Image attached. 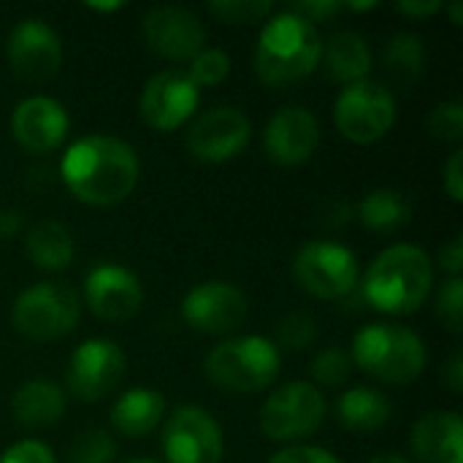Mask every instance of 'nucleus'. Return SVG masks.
Here are the masks:
<instances>
[{"label":"nucleus","instance_id":"obj_1","mask_svg":"<svg viewBox=\"0 0 463 463\" xmlns=\"http://www.w3.org/2000/svg\"><path fill=\"white\" fill-rule=\"evenodd\" d=\"M141 163L136 149L106 133L76 138L60 160V179L87 206H117L138 184Z\"/></svg>","mask_w":463,"mask_h":463},{"label":"nucleus","instance_id":"obj_2","mask_svg":"<svg viewBox=\"0 0 463 463\" xmlns=\"http://www.w3.org/2000/svg\"><path fill=\"white\" fill-rule=\"evenodd\" d=\"M434 288V260L415 244L385 247L358 282L361 298L383 315L418 312Z\"/></svg>","mask_w":463,"mask_h":463},{"label":"nucleus","instance_id":"obj_3","mask_svg":"<svg viewBox=\"0 0 463 463\" xmlns=\"http://www.w3.org/2000/svg\"><path fill=\"white\" fill-rule=\"evenodd\" d=\"M323 35L317 24L285 8L274 14L255 43V71L269 87H288L320 68Z\"/></svg>","mask_w":463,"mask_h":463},{"label":"nucleus","instance_id":"obj_4","mask_svg":"<svg viewBox=\"0 0 463 463\" xmlns=\"http://www.w3.org/2000/svg\"><path fill=\"white\" fill-rule=\"evenodd\" d=\"M353 364L377 383L410 385L429 364L426 342L407 326L372 323L353 336Z\"/></svg>","mask_w":463,"mask_h":463},{"label":"nucleus","instance_id":"obj_5","mask_svg":"<svg viewBox=\"0 0 463 463\" xmlns=\"http://www.w3.org/2000/svg\"><path fill=\"white\" fill-rule=\"evenodd\" d=\"M279 369V347L258 334L222 339L203 361L206 380L225 393H260L277 380Z\"/></svg>","mask_w":463,"mask_h":463},{"label":"nucleus","instance_id":"obj_6","mask_svg":"<svg viewBox=\"0 0 463 463\" xmlns=\"http://www.w3.org/2000/svg\"><path fill=\"white\" fill-rule=\"evenodd\" d=\"M81 317L79 293L65 282H38L24 288L14 307L11 323L30 342H54L68 336Z\"/></svg>","mask_w":463,"mask_h":463},{"label":"nucleus","instance_id":"obj_7","mask_svg":"<svg viewBox=\"0 0 463 463\" xmlns=\"http://www.w3.org/2000/svg\"><path fill=\"white\" fill-rule=\"evenodd\" d=\"M293 277L301 290L320 301H345L358 290V255L331 239L307 241L293 258Z\"/></svg>","mask_w":463,"mask_h":463},{"label":"nucleus","instance_id":"obj_8","mask_svg":"<svg viewBox=\"0 0 463 463\" xmlns=\"http://www.w3.org/2000/svg\"><path fill=\"white\" fill-rule=\"evenodd\" d=\"M396 117L399 109L393 90L374 79L342 87L334 103V122L353 144H374L385 138L393 130Z\"/></svg>","mask_w":463,"mask_h":463},{"label":"nucleus","instance_id":"obj_9","mask_svg":"<svg viewBox=\"0 0 463 463\" xmlns=\"http://www.w3.org/2000/svg\"><path fill=\"white\" fill-rule=\"evenodd\" d=\"M328 404L320 388L293 380L277 388L260 407V431L271 442H298L312 437L326 420Z\"/></svg>","mask_w":463,"mask_h":463},{"label":"nucleus","instance_id":"obj_10","mask_svg":"<svg viewBox=\"0 0 463 463\" xmlns=\"http://www.w3.org/2000/svg\"><path fill=\"white\" fill-rule=\"evenodd\" d=\"M128 361L117 342L106 336L84 339L68 358L65 391L79 402L106 399L125 377Z\"/></svg>","mask_w":463,"mask_h":463},{"label":"nucleus","instance_id":"obj_11","mask_svg":"<svg viewBox=\"0 0 463 463\" xmlns=\"http://www.w3.org/2000/svg\"><path fill=\"white\" fill-rule=\"evenodd\" d=\"M160 448L168 463H220L225 439L220 423L203 407L184 404L163 423Z\"/></svg>","mask_w":463,"mask_h":463},{"label":"nucleus","instance_id":"obj_12","mask_svg":"<svg viewBox=\"0 0 463 463\" xmlns=\"http://www.w3.org/2000/svg\"><path fill=\"white\" fill-rule=\"evenodd\" d=\"M247 315L250 301L241 288L222 279L201 282L182 298V317L195 334L228 336L244 326Z\"/></svg>","mask_w":463,"mask_h":463},{"label":"nucleus","instance_id":"obj_13","mask_svg":"<svg viewBox=\"0 0 463 463\" xmlns=\"http://www.w3.org/2000/svg\"><path fill=\"white\" fill-rule=\"evenodd\" d=\"M5 57L19 79L41 84L57 76L62 65V41L49 22L27 16L11 27L5 41Z\"/></svg>","mask_w":463,"mask_h":463},{"label":"nucleus","instance_id":"obj_14","mask_svg":"<svg viewBox=\"0 0 463 463\" xmlns=\"http://www.w3.org/2000/svg\"><path fill=\"white\" fill-rule=\"evenodd\" d=\"M201 90L190 81L184 71L168 68L146 79L138 95V111L144 122L160 133H174L198 111Z\"/></svg>","mask_w":463,"mask_h":463},{"label":"nucleus","instance_id":"obj_15","mask_svg":"<svg viewBox=\"0 0 463 463\" xmlns=\"http://www.w3.org/2000/svg\"><path fill=\"white\" fill-rule=\"evenodd\" d=\"M252 138L250 117L236 106H214L187 128V149L201 163H225L244 152Z\"/></svg>","mask_w":463,"mask_h":463},{"label":"nucleus","instance_id":"obj_16","mask_svg":"<svg viewBox=\"0 0 463 463\" xmlns=\"http://www.w3.org/2000/svg\"><path fill=\"white\" fill-rule=\"evenodd\" d=\"M84 304L106 323H125L144 307L141 279L119 263H98L84 277Z\"/></svg>","mask_w":463,"mask_h":463},{"label":"nucleus","instance_id":"obj_17","mask_svg":"<svg viewBox=\"0 0 463 463\" xmlns=\"http://www.w3.org/2000/svg\"><path fill=\"white\" fill-rule=\"evenodd\" d=\"M141 35L146 46L174 62H190L206 43L203 22L184 5H155L144 14Z\"/></svg>","mask_w":463,"mask_h":463},{"label":"nucleus","instance_id":"obj_18","mask_svg":"<svg viewBox=\"0 0 463 463\" xmlns=\"http://www.w3.org/2000/svg\"><path fill=\"white\" fill-rule=\"evenodd\" d=\"M71 117L65 106L52 95H27L14 106L11 133L16 144L30 155H46L62 146L68 138Z\"/></svg>","mask_w":463,"mask_h":463},{"label":"nucleus","instance_id":"obj_19","mask_svg":"<svg viewBox=\"0 0 463 463\" xmlns=\"http://www.w3.org/2000/svg\"><path fill=\"white\" fill-rule=\"evenodd\" d=\"M320 146V122L304 106L277 109L263 128L266 157L277 165H298Z\"/></svg>","mask_w":463,"mask_h":463},{"label":"nucleus","instance_id":"obj_20","mask_svg":"<svg viewBox=\"0 0 463 463\" xmlns=\"http://www.w3.org/2000/svg\"><path fill=\"white\" fill-rule=\"evenodd\" d=\"M412 453L420 463H463V420L458 412L434 410L412 426Z\"/></svg>","mask_w":463,"mask_h":463},{"label":"nucleus","instance_id":"obj_21","mask_svg":"<svg viewBox=\"0 0 463 463\" xmlns=\"http://www.w3.org/2000/svg\"><path fill=\"white\" fill-rule=\"evenodd\" d=\"M320 65L331 81H339L347 87V84L369 79L372 65H374V54H372L369 41L361 33L339 30L328 41H323Z\"/></svg>","mask_w":463,"mask_h":463},{"label":"nucleus","instance_id":"obj_22","mask_svg":"<svg viewBox=\"0 0 463 463\" xmlns=\"http://www.w3.org/2000/svg\"><path fill=\"white\" fill-rule=\"evenodd\" d=\"M165 418V399L155 388H128L117 396L109 412V423L122 437H146Z\"/></svg>","mask_w":463,"mask_h":463},{"label":"nucleus","instance_id":"obj_23","mask_svg":"<svg viewBox=\"0 0 463 463\" xmlns=\"http://www.w3.org/2000/svg\"><path fill=\"white\" fill-rule=\"evenodd\" d=\"M68 407L65 391L52 380H27L11 396V412L24 429H46L62 420Z\"/></svg>","mask_w":463,"mask_h":463},{"label":"nucleus","instance_id":"obj_24","mask_svg":"<svg viewBox=\"0 0 463 463\" xmlns=\"http://www.w3.org/2000/svg\"><path fill=\"white\" fill-rule=\"evenodd\" d=\"M391 402L383 391L369 385L347 388L336 402V418L347 431L372 434L380 431L391 420Z\"/></svg>","mask_w":463,"mask_h":463},{"label":"nucleus","instance_id":"obj_25","mask_svg":"<svg viewBox=\"0 0 463 463\" xmlns=\"http://www.w3.org/2000/svg\"><path fill=\"white\" fill-rule=\"evenodd\" d=\"M24 252L43 271H62L76 255L73 233L60 220H38L24 236Z\"/></svg>","mask_w":463,"mask_h":463},{"label":"nucleus","instance_id":"obj_26","mask_svg":"<svg viewBox=\"0 0 463 463\" xmlns=\"http://www.w3.org/2000/svg\"><path fill=\"white\" fill-rule=\"evenodd\" d=\"M429 65L426 41L415 33H396L388 38L383 49V71L391 79L393 87L410 90L415 87Z\"/></svg>","mask_w":463,"mask_h":463},{"label":"nucleus","instance_id":"obj_27","mask_svg":"<svg viewBox=\"0 0 463 463\" xmlns=\"http://www.w3.org/2000/svg\"><path fill=\"white\" fill-rule=\"evenodd\" d=\"M410 217H412V203L402 190L393 187L369 190L358 203V220L364 222V228L374 233H393L404 228Z\"/></svg>","mask_w":463,"mask_h":463},{"label":"nucleus","instance_id":"obj_28","mask_svg":"<svg viewBox=\"0 0 463 463\" xmlns=\"http://www.w3.org/2000/svg\"><path fill=\"white\" fill-rule=\"evenodd\" d=\"M355 364H353V355L345 350V347H326L320 350L312 364H309V377H312V385L315 388H342L350 374H353Z\"/></svg>","mask_w":463,"mask_h":463},{"label":"nucleus","instance_id":"obj_29","mask_svg":"<svg viewBox=\"0 0 463 463\" xmlns=\"http://www.w3.org/2000/svg\"><path fill=\"white\" fill-rule=\"evenodd\" d=\"M117 458V442L106 429H84L68 445V463H111Z\"/></svg>","mask_w":463,"mask_h":463},{"label":"nucleus","instance_id":"obj_30","mask_svg":"<svg viewBox=\"0 0 463 463\" xmlns=\"http://www.w3.org/2000/svg\"><path fill=\"white\" fill-rule=\"evenodd\" d=\"M317 339V320L307 312H290L277 320L274 326V345L290 353H301L312 347Z\"/></svg>","mask_w":463,"mask_h":463},{"label":"nucleus","instance_id":"obj_31","mask_svg":"<svg viewBox=\"0 0 463 463\" xmlns=\"http://www.w3.org/2000/svg\"><path fill=\"white\" fill-rule=\"evenodd\" d=\"M190 76V81L201 90V87H217L228 79L231 73V54L225 49L217 46H203L187 65L184 71Z\"/></svg>","mask_w":463,"mask_h":463},{"label":"nucleus","instance_id":"obj_32","mask_svg":"<svg viewBox=\"0 0 463 463\" xmlns=\"http://www.w3.org/2000/svg\"><path fill=\"white\" fill-rule=\"evenodd\" d=\"M220 22L228 24H252L271 14V0H212L206 5Z\"/></svg>","mask_w":463,"mask_h":463},{"label":"nucleus","instance_id":"obj_33","mask_svg":"<svg viewBox=\"0 0 463 463\" xmlns=\"http://www.w3.org/2000/svg\"><path fill=\"white\" fill-rule=\"evenodd\" d=\"M429 133L439 141H461L463 138V103L442 100L429 114Z\"/></svg>","mask_w":463,"mask_h":463},{"label":"nucleus","instance_id":"obj_34","mask_svg":"<svg viewBox=\"0 0 463 463\" xmlns=\"http://www.w3.org/2000/svg\"><path fill=\"white\" fill-rule=\"evenodd\" d=\"M437 315L448 326V331L461 334L463 326V279L448 277L437 290Z\"/></svg>","mask_w":463,"mask_h":463},{"label":"nucleus","instance_id":"obj_35","mask_svg":"<svg viewBox=\"0 0 463 463\" xmlns=\"http://www.w3.org/2000/svg\"><path fill=\"white\" fill-rule=\"evenodd\" d=\"M0 463H57V458L49 445L38 439H22L0 456Z\"/></svg>","mask_w":463,"mask_h":463},{"label":"nucleus","instance_id":"obj_36","mask_svg":"<svg viewBox=\"0 0 463 463\" xmlns=\"http://www.w3.org/2000/svg\"><path fill=\"white\" fill-rule=\"evenodd\" d=\"M269 463H342L331 450L317 445H288L274 453Z\"/></svg>","mask_w":463,"mask_h":463},{"label":"nucleus","instance_id":"obj_37","mask_svg":"<svg viewBox=\"0 0 463 463\" xmlns=\"http://www.w3.org/2000/svg\"><path fill=\"white\" fill-rule=\"evenodd\" d=\"M290 11L301 14L304 19H309L315 24V22H326V19L339 16L345 11V5L339 0H304V3L290 5Z\"/></svg>","mask_w":463,"mask_h":463},{"label":"nucleus","instance_id":"obj_38","mask_svg":"<svg viewBox=\"0 0 463 463\" xmlns=\"http://www.w3.org/2000/svg\"><path fill=\"white\" fill-rule=\"evenodd\" d=\"M353 214H355V209H353V203L345 201V198H328V201H323V206L317 209V220H320L326 228H342V225H347V222L353 220Z\"/></svg>","mask_w":463,"mask_h":463},{"label":"nucleus","instance_id":"obj_39","mask_svg":"<svg viewBox=\"0 0 463 463\" xmlns=\"http://www.w3.org/2000/svg\"><path fill=\"white\" fill-rule=\"evenodd\" d=\"M437 266L448 274V277H461L463 269V241L461 236H453L450 241H445L437 252Z\"/></svg>","mask_w":463,"mask_h":463},{"label":"nucleus","instance_id":"obj_40","mask_svg":"<svg viewBox=\"0 0 463 463\" xmlns=\"http://www.w3.org/2000/svg\"><path fill=\"white\" fill-rule=\"evenodd\" d=\"M445 190L458 203L463 198V152L456 149L445 163Z\"/></svg>","mask_w":463,"mask_h":463},{"label":"nucleus","instance_id":"obj_41","mask_svg":"<svg viewBox=\"0 0 463 463\" xmlns=\"http://www.w3.org/2000/svg\"><path fill=\"white\" fill-rule=\"evenodd\" d=\"M393 8L410 19H429L442 11V0H399Z\"/></svg>","mask_w":463,"mask_h":463},{"label":"nucleus","instance_id":"obj_42","mask_svg":"<svg viewBox=\"0 0 463 463\" xmlns=\"http://www.w3.org/2000/svg\"><path fill=\"white\" fill-rule=\"evenodd\" d=\"M24 225V214L19 209H0V239H14Z\"/></svg>","mask_w":463,"mask_h":463},{"label":"nucleus","instance_id":"obj_43","mask_svg":"<svg viewBox=\"0 0 463 463\" xmlns=\"http://www.w3.org/2000/svg\"><path fill=\"white\" fill-rule=\"evenodd\" d=\"M445 383L453 393H461L463 391V355L461 353H453L448 366H445Z\"/></svg>","mask_w":463,"mask_h":463},{"label":"nucleus","instance_id":"obj_44","mask_svg":"<svg viewBox=\"0 0 463 463\" xmlns=\"http://www.w3.org/2000/svg\"><path fill=\"white\" fill-rule=\"evenodd\" d=\"M369 463H410L404 456H396V453H380V456H374Z\"/></svg>","mask_w":463,"mask_h":463},{"label":"nucleus","instance_id":"obj_45","mask_svg":"<svg viewBox=\"0 0 463 463\" xmlns=\"http://www.w3.org/2000/svg\"><path fill=\"white\" fill-rule=\"evenodd\" d=\"M125 3H87V8L92 11H119Z\"/></svg>","mask_w":463,"mask_h":463},{"label":"nucleus","instance_id":"obj_46","mask_svg":"<svg viewBox=\"0 0 463 463\" xmlns=\"http://www.w3.org/2000/svg\"><path fill=\"white\" fill-rule=\"evenodd\" d=\"M345 8L350 11H369V8H377V0H369V3H342Z\"/></svg>","mask_w":463,"mask_h":463},{"label":"nucleus","instance_id":"obj_47","mask_svg":"<svg viewBox=\"0 0 463 463\" xmlns=\"http://www.w3.org/2000/svg\"><path fill=\"white\" fill-rule=\"evenodd\" d=\"M461 11H463V3L461 0H453V5H450V19H453V24H461Z\"/></svg>","mask_w":463,"mask_h":463},{"label":"nucleus","instance_id":"obj_48","mask_svg":"<svg viewBox=\"0 0 463 463\" xmlns=\"http://www.w3.org/2000/svg\"><path fill=\"white\" fill-rule=\"evenodd\" d=\"M125 463H160V461H155V458H130V461H125Z\"/></svg>","mask_w":463,"mask_h":463}]
</instances>
